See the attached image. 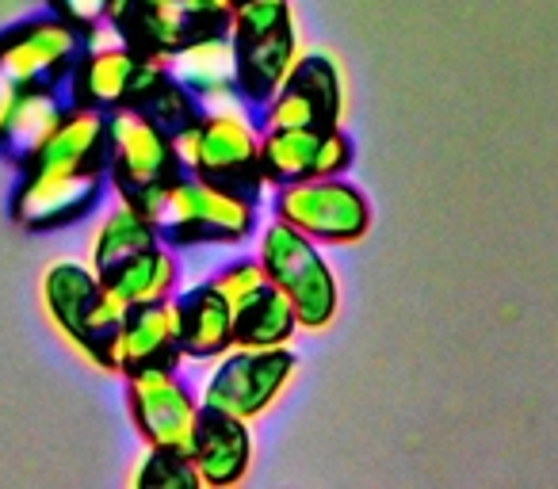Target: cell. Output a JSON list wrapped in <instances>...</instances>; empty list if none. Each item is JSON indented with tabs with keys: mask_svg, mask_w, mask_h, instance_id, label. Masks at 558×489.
Masks as SVG:
<instances>
[{
	"mask_svg": "<svg viewBox=\"0 0 558 489\" xmlns=\"http://www.w3.org/2000/svg\"><path fill=\"white\" fill-rule=\"evenodd\" d=\"M177 314L184 359H215L233 344V306L210 283L184 291L177 298Z\"/></svg>",
	"mask_w": 558,
	"mask_h": 489,
	"instance_id": "obj_20",
	"label": "cell"
},
{
	"mask_svg": "<svg viewBox=\"0 0 558 489\" xmlns=\"http://www.w3.org/2000/svg\"><path fill=\"white\" fill-rule=\"evenodd\" d=\"M248 111L253 108H245V103L199 108L187 123H180L172 131L180 169L256 199L268 176L260 164V123H253Z\"/></svg>",
	"mask_w": 558,
	"mask_h": 489,
	"instance_id": "obj_2",
	"label": "cell"
},
{
	"mask_svg": "<svg viewBox=\"0 0 558 489\" xmlns=\"http://www.w3.org/2000/svg\"><path fill=\"white\" fill-rule=\"evenodd\" d=\"M303 58V42H299L295 24L279 27V32L256 35V39L233 42V81H238V96L248 108H264L279 85L291 77V70Z\"/></svg>",
	"mask_w": 558,
	"mask_h": 489,
	"instance_id": "obj_18",
	"label": "cell"
},
{
	"mask_svg": "<svg viewBox=\"0 0 558 489\" xmlns=\"http://www.w3.org/2000/svg\"><path fill=\"white\" fill-rule=\"evenodd\" d=\"M271 210L318 245H360L372 233V203L344 172L279 184Z\"/></svg>",
	"mask_w": 558,
	"mask_h": 489,
	"instance_id": "obj_6",
	"label": "cell"
},
{
	"mask_svg": "<svg viewBox=\"0 0 558 489\" xmlns=\"http://www.w3.org/2000/svg\"><path fill=\"white\" fill-rule=\"evenodd\" d=\"M12 96H16V85H9V81L0 77V119H4V111H9Z\"/></svg>",
	"mask_w": 558,
	"mask_h": 489,
	"instance_id": "obj_28",
	"label": "cell"
},
{
	"mask_svg": "<svg viewBox=\"0 0 558 489\" xmlns=\"http://www.w3.org/2000/svg\"><path fill=\"white\" fill-rule=\"evenodd\" d=\"M352 142L341 126H283L260 131V164L268 184L341 176L352 169Z\"/></svg>",
	"mask_w": 558,
	"mask_h": 489,
	"instance_id": "obj_12",
	"label": "cell"
},
{
	"mask_svg": "<svg viewBox=\"0 0 558 489\" xmlns=\"http://www.w3.org/2000/svg\"><path fill=\"white\" fill-rule=\"evenodd\" d=\"M20 169L39 172H104L108 176V115L70 103L50 138Z\"/></svg>",
	"mask_w": 558,
	"mask_h": 489,
	"instance_id": "obj_17",
	"label": "cell"
},
{
	"mask_svg": "<svg viewBox=\"0 0 558 489\" xmlns=\"http://www.w3.org/2000/svg\"><path fill=\"white\" fill-rule=\"evenodd\" d=\"M39 295L50 326L100 367L111 333L126 318V306L104 288L100 272L81 260H54L43 272Z\"/></svg>",
	"mask_w": 558,
	"mask_h": 489,
	"instance_id": "obj_4",
	"label": "cell"
},
{
	"mask_svg": "<svg viewBox=\"0 0 558 489\" xmlns=\"http://www.w3.org/2000/svg\"><path fill=\"white\" fill-rule=\"evenodd\" d=\"M100 280H104V288L131 310V306H142V303L172 298L177 280H180V268H177V257H172L169 245L157 241V245H149V249L126 257L123 265H116L111 272H104Z\"/></svg>",
	"mask_w": 558,
	"mask_h": 489,
	"instance_id": "obj_21",
	"label": "cell"
},
{
	"mask_svg": "<svg viewBox=\"0 0 558 489\" xmlns=\"http://www.w3.org/2000/svg\"><path fill=\"white\" fill-rule=\"evenodd\" d=\"M172 134L134 108L108 111V180L119 199L138 203L180 176Z\"/></svg>",
	"mask_w": 558,
	"mask_h": 489,
	"instance_id": "obj_7",
	"label": "cell"
},
{
	"mask_svg": "<svg viewBox=\"0 0 558 489\" xmlns=\"http://www.w3.org/2000/svg\"><path fill=\"white\" fill-rule=\"evenodd\" d=\"M50 9H54V16L70 20L77 32H96V27L108 20L111 12V0H50Z\"/></svg>",
	"mask_w": 558,
	"mask_h": 489,
	"instance_id": "obj_27",
	"label": "cell"
},
{
	"mask_svg": "<svg viewBox=\"0 0 558 489\" xmlns=\"http://www.w3.org/2000/svg\"><path fill=\"white\" fill-rule=\"evenodd\" d=\"M126 409L146 448H192L199 425V398L177 367H146L126 375Z\"/></svg>",
	"mask_w": 558,
	"mask_h": 489,
	"instance_id": "obj_9",
	"label": "cell"
},
{
	"mask_svg": "<svg viewBox=\"0 0 558 489\" xmlns=\"http://www.w3.org/2000/svg\"><path fill=\"white\" fill-rule=\"evenodd\" d=\"M134 207L165 245H238L256 230V199L195 172H180Z\"/></svg>",
	"mask_w": 558,
	"mask_h": 489,
	"instance_id": "obj_1",
	"label": "cell"
},
{
	"mask_svg": "<svg viewBox=\"0 0 558 489\" xmlns=\"http://www.w3.org/2000/svg\"><path fill=\"white\" fill-rule=\"evenodd\" d=\"M218 4H222V9H226V12H230V9H233V4H238V0H218Z\"/></svg>",
	"mask_w": 558,
	"mask_h": 489,
	"instance_id": "obj_29",
	"label": "cell"
},
{
	"mask_svg": "<svg viewBox=\"0 0 558 489\" xmlns=\"http://www.w3.org/2000/svg\"><path fill=\"white\" fill-rule=\"evenodd\" d=\"M295 24V9L291 0H238L226 20V32L230 39H256V35L279 32V27Z\"/></svg>",
	"mask_w": 558,
	"mask_h": 489,
	"instance_id": "obj_25",
	"label": "cell"
},
{
	"mask_svg": "<svg viewBox=\"0 0 558 489\" xmlns=\"http://www.w3.org/2000/svg\"><path fill=\"white\" fill-rule=\"evenodd\" d=\"M180 359L184 352H180L177 298H161V303H142L126 310V318L119 321L104 349L100 367L116 375H134L146 367H177Z\"/></svg>",
	"mask_w": 558,
	"mask_h": 489,
	"instance_id": "obj_13",
	"label": "cell"
},
{
	"mask_svg": "<svg viewBox=\"0 0 558 489\" xmlns=\"http://www.w3.org/2000/svg\"><path fill=\"white\" fill-rule=\"evenodd\" d=\"M187 455H192L195 474H199V486L207 489L241 486L248 478V466H253V425L203 405Z\"/></svg>",
	"mask_w": 558,
	"mask_h": 489,
	"instance_id": "obj_16",
	"label": "cell"
},
{
	"mask_svg": "<svg viewBox=\"0 0 558 489\" xmlns=\"http://www.w3.org/2000/svg\"><path fill=\"white\" fill-rule=\"evenodd\" d=\"M295 333V310L271 283L260 295H253L245 306L233 310V344H245V349H291Z\"/></svg>",
	"mask_w": 558,
	"mask_h": 489,
	"instance_id": "obj_23",
	"label": "cell"
},
{
	"mask_svg": "<svg viewBox=\"0 0 558 489\" xmlns=\"http://www.w3.org/2000/svg\"><path fill=\"white\" fill-rule=\"evenodd\" d=\"M256 260H260L268 283L288 298L291 310L299 318V329L306 333H322L333 326L337 310H341V288L322 257V245L299 233L295 225L271 218L260 230L256 241Z\"/></svg>",
	"mask_w": 558,
	"mask_h": 489,
	"instance_id": "obj_3",
	"label": "cell"
},
{
	"mask_svg": "<svg viewBox=\"0 0 558 489\" xmlns=\"http://www.w3.org/2000/svg\"><path fill=\"white\" fill-rule=\"evenodd\" d=\"M65 108H70V103L58 100V93L47 85L16 88L9 111L0 119V154L16 164L27 161V157L50 138V131H54L58 119L65 115Z\"/></svg>",
	"mask_w": 558,
	"mask_h": 489,
	"instance_id": "obj_19",
	"label": "cell"
},
{
	"mask_svg": "<svg viewBox=\"0 0 558 489\" xmlns=\"http://www.w3.org/2000/svg\"><path fill=\"white\" fill-rule=\"evenodd\" d=\"M295 352L291 349H245L230 344L222 356L210 359V371L203 379L199 405L222 409L241 420H260L279 398L288 394L295 379Z\"/></svg>",
	"mask_w": 558,
	"mask_h": 489,
	"instance_id": "obj_5",
	"label": "cell"
},
{
	"mask_svg": "<svg viewBox=\"0 0 558 489\" xmlns=\"http://www.w3.org/2000/svg\"><path fill=\"white\" fill-rule=\"evenodd\" d=\"M210 288L238 310V306H245L248 298L260 295V291L268 288V276H264L260 260L248 257V260H233V265H226L222 272L210 276Z\"/></svg>",
	"mask_w": 558,
	"mask_h": 489,
	"instance_id": "obj_26",
	"label": "cell"
},
{
	"mask_svg": "<svg viewBox=\"0 0 558 489\" xmlns=\"http://www.w3.org/2000/svg\"><path fill=\"white\" fill-rule=\"evenodd\" d=\"M16 192H12V222L32 233L65 230L93 215L104 199V172H39L20 169Z\"/></svg>",
	"mask_w": 558,
	"mask_h": 489,
	"instance_id": "obj_10",
	"label": "cell"
},
{
	"mask_svg": "<svg viewBox=\"0 0 558 489\" xmlns=\"http://www.w3.org/2000/svg\"><path fill=\"white\" fill-rule=\"evenodd\" d=\"M260 111V131H283V126H341L344 119V81L329 54H306L291 70Z\"/></svg>",
	"mask_w": 558,
	"mask_h": 489,
	"instance_id": "obj_11",
	"label": "cell"
},
{
	"mask_svg": "<svg viewBox=\"0 0 558 489\" xmlns=\"http://www.w3.org/2000/svg\"><path fill=\"white\" fill-rule=\"evenodd\" d=\"M93 42L81 50L77 65L70 73V96L77 108H93V111H119L131 103L134 81L146 58L134 54L126 42L119 39H100V32H88Z\"/></svg>",
	"mask_w": 558,
	"mask_h": 489,
	"instance_id": "obj_14",
	"label": "cell"
},
{
	"mask_svg": "<svg viewBox=\"0 0 558 489\" xmlns=\"http://www.w3.org/2000/svg\"><path fill=\"white\" fill-rule=\"evenodd\" d=\"M157 241H161L157 225L149 222V218L134 207V203L119 199L116 207H111L108 215L96 222L93 237H88V265L104 276V272H111L116 265H123L126 257L149 249V245H157Z\"/></svg>",
	"mask_w": 558,
	"mask_h": 489,
	"instance_id": "obj_22",
	"label": "cell"
},
{
	"mask_svg": "<svg viewBox=\"0 0 558 489\" xmlns=\"http://www.w3.org/2000/svg\"><path fill=\"white\" fill-rule=\"evenodd\" d=\"M165 70L172 73V81H177L199 108H230V103H245L238 96V81H233L230 32L192 35V39L180 42V47L165 58Z\"/></svg>",
	"mask_w": 558,
	"mask_h": 489,
	"instance_id": "obj_15",
	"label": "cell"
},
{
	"mask_svg": "<svg viewBox=\"0 0 558 489\" xmlns=\"http://www.w3.org/2000/svg\"><path fill=\"white\" fill-rule=\"evenodd\" d=\"M81 50H85V32H77L70 20L54 12L24 20L0 35V77L16 88H58V81H70Z\"/></svg>",
	"mask_w": 558,
	"mask_h": 489,
	"instance_id": "obj_8",
	"label": "cell"
},
{
	"mask_svg": "<svg viewBox=\"0 0 558 489\" xmlns=\"http://www.w3.org/2000/svg\"><path fill=\"white\" fill-rule=\"evenodd\" d=\"M131 481L138 489H199V474L184 448H146Z\"/></svg>",
	"mask_w": 558,
	"mask_h": 489,
	"instance_id": "obj_24",
	"label": "cell"
}]
</instances>
